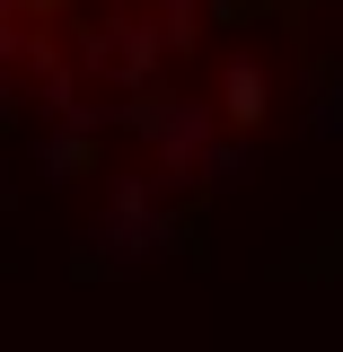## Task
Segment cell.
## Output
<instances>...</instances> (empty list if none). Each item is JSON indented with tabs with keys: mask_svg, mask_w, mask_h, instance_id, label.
Instances as JSON below:
<instances>
[{
	"mask_svg": "<svg viewBox=\"0 0 343 352\" xmlns=\"http://www.w3.org/2000/svg\"><path fill=\"white\" fill-rule=\"evenodd\" d=\"M132 132L159 150V176L185 185V176L203 168V150H212V106H194V97H150V106H132Z\"/></svg>",
	"mask_w": 343,
	"mask_h": 352,
	"instance_id": "1",
	"label": "cell"
},
{
	"mask_svg": "<svg viewBox=\"0 0 343 352\" xmlns=\"http://www.w3.org/2000/svg\"><path fill=\"white\" fill-rule=\"evenodd\" d=\"M264 97H273L264 62H256V53H229V62H220V115H229L238 132H256L264 124Z\"/></svg>",
	"mask_w": 343,
	"mask_h": 352,
	"instance_id": "2",
	"label": "cell"
},
{
	"mask_svg": "<svg viewBox=\"0 0 343 352\" xmlns=\"http://www.w3.org/2000/svg\"><path fill=\"white\" fill-rule=\"evenodd\" d=\"M159 53H168V27H124V44L106 53V71L124 88H150V71H159Z\"/></svg>",
	"mask_w": 343,
	"mask_h": 352,
	"instance_id": "3",
	"label": "cell"
},
{
	"mask_svg": "<svg viewBox=\"0 0 343 352\" xmlns=\"http://www.w3.org/2000/svg\"><path fill=\"white\" fill-rule=\"evenodd\" d=\"M247 168H256V150H247V141H212V150H203V185H247Z\"/></svg>",
	"mask_w": 343,
	"mask_h": 352,
	"instance_id": "4",
	"label": "cell"
},
{
	"mask_svg": "<svg viewBox=\"0 0 343 352\" xmlns=\"http://www.w3.org/2000/svg\"><path fill=\"white\" fill-rule=\"evenodd\" d=\"M308 132H317V141H335V132H343V80H317V106H308Z\"/></svg>",
	"mask_w": 343,
	"mask_h": 352,
	"instance_id": "5",
	"label": "cell"
},
{
	"mask_svg": "<svg viewBox=\"0 0 343 352\" xmlns=\"http://www.w3.org/2000/svg\"><path fill=\"white\" fill-rule=\"evenodd\" d=\"M36 168L53 176V185H62V176H80V132H62V141H44V150H36Z\"/></svg>",
	"mask_w": 343,
	"mask_h": 352,
	"instance_id": "6",
	"label": "cell"
}]
</instances>
